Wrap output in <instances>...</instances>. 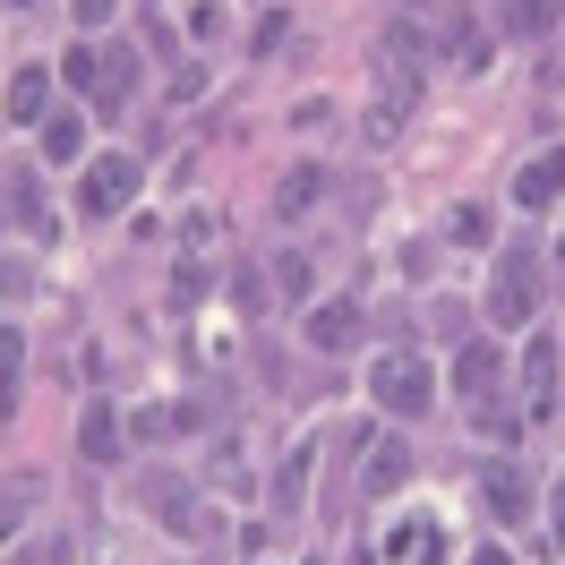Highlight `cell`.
<instances>
[{
	"label": "cell",
	"instance_id": "obj_1",
	"mask_svg": "<svg viewBox=\"0 0 565 565\" xmlns=\"http://www.w3.org/2000/svg\"><path fill=\"white\" fill-rule=\"evenodd\" d=\"M369 386H377V403H386V412L420 420V412H428V394H437V377H428V360H412V352H377Z\"/></svg>",
	"mask_w": 565,
	"mask_h": 565
},
{
	"label": "cell",
	"instance_id": "obj_2",
	"mask_svg": "<svg viewBox=\"0 0 565 565\" xmlns=\"http://www.w3.org/2000/svg\"><path fill=\"white\" fill-rule=\"evenodd\" d=\"M129 189H138V154H95V163L77 172V223L120 214V206H129Z\"/></svg>",
	"mask_w": 565,
	"mask_h": 565
},
{
	"label": "cell",
	"instance_id": "obj_3",
	"mask_svg": "<svg viewBox=\"0 0 565 565\" xmlns=\"http://www.w3.org/2000/svg\"><path fill=\"white\" fill-rule=\"evenodd\" d=\"M540 309V291H531V257H505V282L489 291V326H523Z\"/></svg>",
	"mask_w": 565,
	"mask_h": 565
},
{
	"label": "cell",
	"instance_id": "obj_4",
	"mask_svg": "<svg viewBox=\"0 0 565 565\" xmlns=\"http://www.w3.org/2000/svg\"><path fill=\"white\" fill-rule=\"evenodd\" d=\"M120 446H129L120 412H111V403H95V412L77 420V455H86V462H120Z\"/></svg>",
	"mask_w": 565,
	"mask_h": 565
},
{
	"label": "cell",
	"instance_id": "obj_5",
	"mask_svg": "<svg viewBox=\"0 0 565 565\" xmlns=\"http://www.w3.org/2000/svg\"><path fill=\"white\" fill-rule=\"evenodd\" d=\"M146 505L172 531H198V497H189V480H172V471H146Z\"/></svg>",
	"mask_w": 565,
	"mask_h": 565
},
{
	"label": "cell",
	"instance_id": "obj_6",
	"mask_svg": "<svg viewBox=\"0 0 565 565\" xmlns=\"http://www.w3.org/2000/svg\"><path fill=\"white\" fill-rule=\"evenodd\" d=\"M309 343H318V352H343V343H360V300H326L318 318H309Z\"/></svg>",
	"mask_w": 565,
	"mask_h": 565
},
{
	"label": "cell",
	"instance_id": "obj_7",
	"mask_svg": "<svg viewBox=\"0 0 565 565\" xmlns=\"http://www.w3.org/2000/svg\"><path fill=\"white\" fill-rule=\"evenodd\" d=\"M403 480H412V446H403V437H386V446L369 455V497H394Z\"/></svg>",
	"mask_w": 565,
	"mask_h": 565
},
{
	"label": "cell",
	"instance_id": "obj_8",
	"mask_svg": "<svg viewBox=\"0 0 565 565\" xmlns=\"http://www.w3.org/2000/svg\"><path fill=\"white\" fill-rule=\"evenodd\" d=\"M497 369H505V360H497L489 343H471V352L455 360V386L471 394V403H489V394H497Z\"/></svg>",
	"mask_w": 565,
	"mask_h": 565
},
{
	"label": "cell",
	"instance_id": "obj_9",
	"mask_svg": "<svg viewBox=\"0 0 565 565\" xmlns=\"http://www.w3.org/2000/svg\"><path fill=\"white\" fill-rule=\"evenodd\" d=\"M43 104H52V70H18L9 77V120H43Z\"/></svg>",
	"mask_w": 565,
	"mask_h": 565
},
{
	"label": "cell",
	"instance_id": "obj_10",
	"mask_svg": "<svg viewBox=\"0 0 565 565\" xmlns=\"http://www.w3.org/2000/svg\"><path fill=\"white\" fill-rule=\"evenodd\" d=\"M318 189H326V172H318V163H291V172H282V189H275V214L318 206Z\"/></svg>",
	"mask_w": 565,
	"mask_h": 565
},
{
	"label": "cell",
	"instance_id": "obj_11",
	"mask_svg": "<svg viewBox=\"0 0 565 565\" xmlns=\"http://www.w3.org/2000/svg\"><path fill=\"white\" fill-rule=\"evenodd\" d=\"M557 189H565V154H540V163H531V172L514 180V198H523V206H548Z\"/></svg>",
	"mask_w": 565,
	"mask_h": 565
},
{
	"label": "cell",
	"instance_id": "obj_12",
	"mask_svg": "<svg viewBox=\"0 0 565 565\" xmlns=\"http://www.w3.org/2000/svg\"><path fill=\"white\" fill-rule=\"evenodd\" d=\"M309 462H318V446H291V455H282V471H275V505H300V497H309Z\"/></svg>",
	"mask_w": 565,
	"mask_h": 565
},
{
	"label": "cell",
	"instance_id": "obj_13",
	"mask_svg": "<svg viewBox=\"0 0 565 565\" xmlns=\"http://www.w3.org/2000/svg\"><path fill=\"white\" fill-rule=\"evenodd\" d=\"M489 505L505 514V523H523V514H531V489H523V471H489Z\"/></svg>",
	"mask_w": 565,
	"mask_h": 565
},
{
	"label": "cell",
	"instance_id": "obj_14",
	"mask_svg": "<svg viewBox=\"0 0 565 565\" xmlns=\"http://www.w3.org/2000/svg\"><path fill=\"white\" fill-rule=\"evenodd\" d=\"M43 154H52V163H77V154H86V120H43Z\"/></svg>",
	"mask_w": 565,
	"mask_h": 565
},
{
	"label": "cell",
	"instance_id": "obj_15",
	"mask_svg": "<svg viewBox=\"0 0 565 565\" xmlns=\"http://www.w3.org/2000/svg\"><path fill=\"white\" fill-rule=\"evenodd\" d=\"M505 26H514V35H548V26H557V0H514Z\"/></svg>",
	"mask_w": 565,
	"mask_h": 565
},
{
	"label": "cell",
	"instance_id": "obj_16",
	"mask_svg": "<svg viewBox=\"0 0 565 565\" xmlns=\"http://www.w3.org/2000/svg\"><path fill=\"white\" fill-rule=\"evenodd\" d=\"M180 428H198V412H189V403H154L138 420V437H180Z\"/></svg>",
	"mask_w": 565,
	"mask_h": 565
},
{
	"label": "cell",
	"instance_id": "obj_17",
	"mask_svg": "<svg viewBox=\"0 0 565 565\" xmlns=\"http://www.w3.org/2000/svg\"><path fill=\"white\" fill-rule=\"evenodd\" d=\"M455 61H462V70H480V61H489V35H480V18H455Z\"/></svg>",
	"mask_w": 565,
	"mask_h": 565
},
{
	"label": "cell",
	"instance_id": "obj_18",
	"mask_svg": "<svg viewBox=\"0 0 565 565\" xmlns=\"http://www.w3.org/2000/svg\"><path fill=\"white\" fill-rule=\"evenodd\" d=\"M275 291L282 300H309V257H275Z\"/></svg>",
	"mask_w": 565,
	"mask_h": 565
},
{
	"label": "cell",
	"instance_id": "obj_19",
	"mask_svg": "<svg viewBox=\"0 0 565 565\" xmlns=\"http://www.w3.org/2000/svg\"><path fill=\"white\" fill-rule=\"evenodd\" d=\"M455 241L480 248V241H489V214H480V206H455Z\"/></svg>",
	"mask_w": 565,
	"mask_h": 565
},
{
	"label": "cell",
	"instance_id": "obj_20",
	"mask_svg": "<svg viewBox=\"0 0 565 565\" xmlns=\"http://www.w3.org/2000/svg\"><path fill=\"white\" fill-rule=\"evenodd\" d=\"M548 377H557V343H531V386L548 394Z\"/></svg>",
	"mask_w": 565,
	"mask_h": 565
},
{
	"label": "cell",
	"instance_id": "obj_21",
	"mask_svg": "<svg viewBox=\"0 0 565 565\" xmlns=\"http://www.w3.org/2000/svg\"><path fill=\"white\" fill-rule=\"evenodd\" d=\"M61 77H70V86H104V77H95V52H70V61H61Z\"/></svg>",
	"mask_w": 565,
	"mask_h": 565
},
{
	"label": "cell",
	"instance_id": "obj_22",
	"mask_svg": "<svg viewBox=\"0 0 565 565\" xmlns=\"http://www.w3.org/2000/svg\"><path fill=\"white\" fill-rule=\"evenodd\" d=\"M18 352H26V343H18V334H0V394L18 386Z\"/></svg>",
	"mask_w": 565,
	"mask_h": 565
},
{
	"label": "cell",
	"instance_id": "obj_23",
	"mask_svg": "<svg viewBox=\"0 0 565 565\" xmlns=\"http://www.w3.org/2000/svg\"><path fill=\"white\" fill-rule=\"evenodd\" d=\"M471 565H505V548H480V557H471Z\"/></svg>",
	"mask_w": 565,
	"mask_h": 565
},
{
	"label": "cell",
	"instance_id": "obj_24",
	"mask_svg": "<svg viewBox=\"0 0 565 565\" xmlns=\"http://www.w3.org/2000/svg\"><path fill=\"white\" fill-rule=\"evenodd\" d=\"M557 557H565V514H557Z\"/></svg>",
	"mask_w": 565,
	"mask_h": 565
},
{
	"label": "cell",
	"instance_id": "obj_25",
	"mask_svg": "<svg viewBox=\"0 0 565 565\" xmlns=\"http://www.w3.org/2000/svg\"><path fill=\"white\" fill-rule=\"evenodd\" d=\"M309 565H326V557H309Z\"/></svg>",
	"mask_w": 565,
	"mask_h": 565
},
{
	"label": "cell",
	"instance_id": "obj_26",
	"mask_svg": "<svg viewBox=\"0 0 565 565\" xmlns=\"http://www.w3.org/2000/svg\"><path fill=\"white\" fill-rule=\"evenodd\" d=\"M9 9H18V0H9Z\"/></svg>",
	"mask_w": 565,
	"mask_h": 565
},
{
	"label": "cell",
	"instance_id": "obj_27",
	"mask_svg": "<svg viewBox=\"0 0 565 565\" xmlns=\"http://www.w3.org/2000/svg\"><path fill=\"white\" fill-rule=\"evenodd\" d=\"M420 9H428V0H420Z\"/></svg>",
	"mask_w": 565,
	"mask_h": 565
}]
</instances>
